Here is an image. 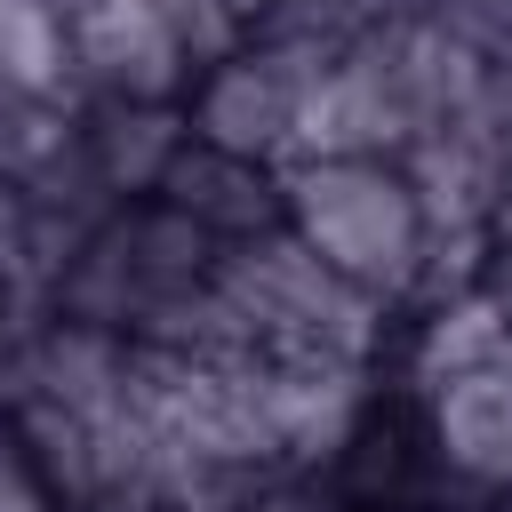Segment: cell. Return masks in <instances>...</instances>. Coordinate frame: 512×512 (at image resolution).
I'll list each match as a JSON object with an SVG mask.
<instances>
[{"instance_id": "1", "label": "cell", "mask_w": 512, "mask_h": 512, "mask_svg": "<svg viewBox=\"0 0 512 512\" xmlns=\"http://www.w3.org/2000/svg\"><path fill=\"white\" fill-rule=\"evenodd\" d=\"M288 208H296V240L352 288H400L432 240L408 176H392L384 160H320L296 176Z\"/></svg>"}]
</instances>
